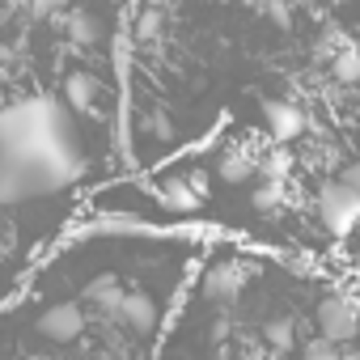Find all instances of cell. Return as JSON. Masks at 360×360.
I'll use <instances>...</instances> for the list:
<instances>
[{
  "mask_svg": "<svg viewBox=\"0 0 360 360\" xmlns=\"http://www.w3.org/2000/svg\"><path fill=\"white\" fill-rule=\"evenodd\" d=\"M85 174V148L72 131L68 102L26 94L0 106V208L72 187Z\"/></svg>",
  "mask_w": 360,
  "mask_h": 360,
  "instance_id": "1",
  "label": "cell"
},
{
  "mask_svg": "<svg viewBox=\"0 0 360 360\" xmlns=\"http://www.w3.org/2000/svg\"><path fill=\"white\" fill-rule=\"evenodd\" d=\"M318 225L330 233V238H347L356 225H360V191L347 187L343 178H326V183L318 187Z\"/></svg>",
  "mask_w": 360,
  "mask_h": 360,
  "instance_id": "2",
  "label": "cell"
},
{
  "mask_svg": "<svg viewBox=\"0 0 360 360\" xmlns=\"http://www.w3.org/2000/svg\"><path fill=\"white\" fill-rule=\"evenodd\" d=\"M314 326H318L326 339L352 347V343L360 339V309H356L352 297H343V292H326V297L318 301V309H314Z\"/></svg>",
  "mask_w": 360,
  "mask_h": 360,
  "instance_id": "3",
  "label": "cell"
},
{
  "mask_svg": "<svg viewBox=\"0 0 360 360\" xmlns=\"http://www.w3.org/2000/svg\"><path fill=\"white\" fill-rule=\"evenodd\" d=\"M34 330H39L43 339H51V343H72V339H81V335H85V309H81V301H56V305H47V309L39 314Z\"/></svg>",
  "mask_w": 360,
  "mask_h": 360,
  "instance_id": "4",
  "label": "cell"
},
{
  "mask_svg": "<svg viewBox=\"0 0 360 360\" xmlns=\"http://www.w3.org/2000/svg\"><path fill=\"white\" fill-rule=\"evenodd\" d=\"M259 110H263V123H267L271 140H280V144H292V140H301L309 131L305 110L297 102H288V98H263Z\"/></svg>",
  "mask_w": 360,
  "mask_h": 360,
  "instance_id": "5",
  "label": "cell"
},
{
  "mask_svg": "<svg viewBox=\"0 0 360 360\" xmlns=\"http://www.w3.org/2000/svg\"><path fill=\"white\" fill-rule=\"evenodd\" d=\"M246 280H250L246 263L221 259V263H212V267L204 271L200 288H204V297H212V301H238V297H242V288H246Z\"/></svg>",
  "mask_w": 360,
  "mask_h": 360,
  "instance_id": "6",
  "label": "cell"
},
{
  "mask_svg": "<svg viewBox=\"0 0 360 360\" xmlns=\"http://www.w3.org/2000/svg\"><path fill=\"white\" fill-rule=\"evenodd\" d=\"M153 200L165 208V212H174V217H195L200 208H204V195L187 183V178H161V183L153 187Z\"/></svg>",
  "mask_w": 360,
  "mask_h": 360,
  "instance_id": "7",
  "label": "cell"
},
{
  "mask_svg": "<svg viewBox=\"0 0 360 360\" xmlns=\"http://www.w3.org/2000/svg\"><path fill=\"white\" fill-rule=\"evenodd\" d=\"M60 98L68 102V110L77 115H94L98 110V81L89 72H64V85H60Z\"/></svg>",
  "mask_w": 360,
  "mask_h": 360,
  "instance_id": "8",
  "label": "cell"
},
{
  "mask_svg": "<svg viewBox=\"0 0 360 360\" xmlns=\"http://www.w3.org/2000/svg\"><path fill=\"white\" fill-rule=\"evenodd\" d=\"M119 318L136 330V335H148L157 326V301L144 292V288H127L123 292V305H119Z\"/></svg>",
  "mask_w": 360,
  "mask_h": 360,
  "instance_id": "9",
  "label": "cell"
},
{
  "mask_svg": "<svg viewBox=\"0 0 360 360\" xmlns=\"http://www.w3.org/2000/svg\"><path fill=\"white\" fill-rule=\"evenodd\" d=\"M123 292H127V288H123L115 276H98V280H89V284H85V301H89V305H98L106 318H119Z\"/></svg>",
  "mask_w": 360,
  "mask_h": 360,
  "instance_id": "10",
  "label": "cell"
},
{
  "mask_svg": "<svg viewBox=\"0 0 360 360\" xmlns=\"http://www.w3.org/2000/svg\"><path fill=\"white\" fill-rule=\"evenodd\" d=\"M64 34H68L72 47H98V43H102V26H98V18H94L89 9H68Z\"/></svg>",
  "mask_w": 360,
  "mask_h": 360,
  "instance_id": "11",
  "label": "cell"
},
{
  "mask_svg": "<svg viewBox=\"0 0 360 360\" xmlns=\"http://www.w3.org/2000/svg\"><path fill=\"white\" fill-rule=\"evenodd\" d=\"M255 169H259V157H255L250 148H225V153H221V178H225L229 187L246 183Z\"/></svg>",
  "mask_w": 360,
  "mask_h": 360,
  "instance_id": "12",
  "label": "cell"
},
{
  "mask_svg": "<svg viewBox=\"0 0 360 360\" xmlns=\"http://www.w3.org/2000/svg\"><path fill=\"white\" fill-rule=\"evenodd\" d=\"M330 77H335V85H360V47L339 43L330 56Z\"/></svg>",
  "mask_w": 360,
  "mask_h": 360,
  "instance_id": "13",
  "label": "cell"
},
{
  "mask_svg": "<svg viewBox=\"0 0 360 360\" xmlns=\"http://www.w3.org/2000/svg\"><path fill=\"white\" fill-rule=\"evenodd\" d=\"M263 339H267V347L276 352V356H284V352H292L297 347V322L284 314V318H271L267 326H263Z\"/></svg>",
  "mask_w": 360,
  "mask_h": 360,
  "instance_id": "14",
  "label": "cell"
},
{
  "mask_svg": "<svg viewBox=\"0 0 360 360\" xmlns=\"http://www.w3.org/2000/svg\"><path fill=\"white\" fill-rule=\"evenodd\" d=\"M284 191H288L284 178H263V183L250 191V208H255V212H276V208L284 204Z\"/></svg>",
  "mask_w": 360,
  "mask_h": 360,
  "instance_id": "15",
  "label": "cell"
},
{
  "mask_svg": "<svg viewBox=\"0 0 360 360\" xmlns=\"http://www.w3.org/2000/svg\"><path fill=\"white\" fill-rule=\"evenodd\" d=\"M161 34H165L161 9H144V13L136 18V43H161Z\"/></svg>",
  "mask_w": 360,
  "mask_h": 360,
  "instance_id": "16",
  "label": "cell"
},
{
  "mask_svg": "<svg viewBox=\"0 0 360 360\" xmlns=\"http://www.w3.org/2000/svg\"><path fill=\"white\" fill-rule=\"evenodd\" d=\"M259 165H263V174H267V178H284V183H288V174H292V165H297V157H292L288 148H276V153H267V157H259Z\"/></svg>",
  "mask_w": 360,
  "mask_h": 360,
  "instance_id": "17",
  "label": "cell"
},
{
  "mask_svg": "<svg viewBox=\"0 0 360 360\" xmlns=\"http://www.w3.org/2000/svg\"><path fill=\"white\" fill-rule=\"evenodd\" d=\"M301 352H305V360H322V356H339V352H343V343H335V339H326V335L318 330L314 339H305V343H301Z\"/></svg>",
  "mask_w": 360,
  "mask_h": 360,
  "instance_id": "18",
  "label": "cell"
},
{
  "mask_svg": "<svg viewBox=\"0 0 360 360\" xmlns=\"http://www.w3.org/2000/svg\"><path fill=\"white\" fill-rule=\"evenodd\" d=\"M22 9H26L34 22H47L51 13H60V9H64V0H22Z\"/></svg>",
  "mask_w": 360,
  "mask_h": 360,
  "instance_id": "19",
  "label": "cell"
},
{
  "mask_svg": "<svg viewBox=\"0 0 360 360\" xmlns=\"http://www.w3.org/2000/svg\"><path fill=\"white\" fill-rule=\"evenodd\" d=\"M263 13H267L276 26H288V22H292V9H288V0H263Z\"/></svg>",
  "mask_w": 360,
  "mask_h": 360,
  "instance_id": "20",
  "label": "cell"
},
{
  "mask_svg": "<svg viewBox=\"0 0 360 360\" xmlns=\"http://www.w3.org/2000/svg\"><path fill=\"white\" fill-rule=\"evenodd\" d=\"M339 178H343L347 187H356V191H360V157H356V161H347V165L339 169Z\"/></svg>",
  "mask_w": 360,
  "mask_h": 360,
  "instance_id": "21",
  "label": "cell"
},
{
  "mask_svg": "<svg viewBox=\"0 0 360 360\" xmlns=\"http://www.w3.org/2000/svg\"><path fill=\"white\" fill-rule=\"evenodd\" d=\"M187 183H191V187L208 200V174H204V169H191V174H187Z\"/></svg>",
  "mask_w": 360,
  "mask_h": 360,
  "instance_id": "22",
  "label": "cell"
},
{
  "mask_svg": "<svg viewBox=\"0 0 360 360\" xmlns=\"http://www.w3.org/2000/svg\"><path fill=\"white\" fill-rule=\"evenodd\" d=\"M5 102H9V98H5V89H0V106H5Z\"/></svg>",
  "mask_w": 360,
  "mask_h": 360,
  "instance_id": "23",
  "label": "cell"
},
{
  "mask_svg": "<svg viewBox=\"0 0 360 360\" xmlns=\"http://www.w3.org/2000/svg\"><path fill=\"white\" fill-rule=\"evenodd\" d=\"M0 225H5V217H0Z\"/></svg>",
  "mask_w": 360,
  "mask_h": 360,
  "instance_id": "24",
  "label": "cell"
}]
</instances>
